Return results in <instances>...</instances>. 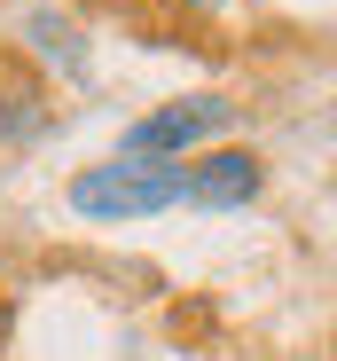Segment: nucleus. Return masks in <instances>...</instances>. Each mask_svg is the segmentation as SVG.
Segmentation results:
<instances>
[{"label":"nucleus","mask_w":337,"mask_h":361,"mask_svg":"<svg viewBox=\"0 0 337 361\" xmlns=\"http://www.w3.org/2000/svg\"><path fill=\"white\" fill-rule=\"evenodd\" d=\"M228 126H236V102H228V94H181V102L149 110L141 126L126 134V157H181V149L228 134Z\"/></svg>","instance_id":"obj_2"},{"label":"nucleus","mask_w":337,"mask_h":361,"mask_svg":"<svg viewBox=\"0 0 337 361\" xmlns=\"http://www.w3.org/2000/svg\"><path fill=\"white\" fill-rule=\"evenodd\" d=\"M181 189H189V165L118 149V157H102V165H87L71 180V212L79 220H149L165 204H181Z\"/></svg>","instance_id":"obj_1"},{"label":"nucleus","mask_w":337,"mask_h":361,"mask_svg":"<svg viewBox=\"0 0 337 361\" xmlns=\"http://www.w3.org/2000/svg\"><path fill=\"white\" fill-rule=\"evenodd\" d=\"M196 8H228V0H196Z\"/></svg>","instance_id":"obj_4"},{"label":"nucleus","mask_w":337,"mask_h":361,"mask_svg":"<svg viewBox=\"0 0 337 361\" xmlns=\"http://www.w3.org/2000/svg\"><path fill=\"white\" fill-rule=\"evenodd\" d=\"M259 157L251 149H212V157H196L189 165V189H181V204H204V212H236V204H251L259 197Z\"/></svg>","instance_id":"obj_3"}]
</instances>
